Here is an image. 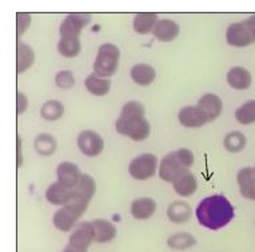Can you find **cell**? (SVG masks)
<instances>
[{
	"instance_id": "23",
	"label": "cell",
	"mask_w": 255,
	"mask_h": 252,
	"mask_svg": "<svg viewBox=\"0 0 255 252\" xmlns=\"http://www.w3.org/2000/svg\"><path fill=\"white\" fill-rule=\"evenodd\" d=\"M167 216L172 223H186L191 218V207L184 202H174L168 207Z\"/></svg>"
},
{
	"instance_id": "5",
	"label": "cell",
	"mask_w": 255,
	"mask_h": 252,
	"mask_svg": "<svg viewBox=\"0 0 255 252\" xmlns=\"http://www.w3.org/2000/svg\"><path fill=\"white\" fill-rule=\"evenodd\" d=\"M226 40L229 46L243 48L255 43V30L246 21H239L227 27Z\"/></svg>"
},
{
	"instance_id": "38",
	"label": "cell",
	"mask_w": 255,
	"mask_h": 252,
	"mask_svg": "<svg viewBox=\"0 0 255 252\" xmlns=\"http://www.w3.org/2000/svg\"><path fill=\"white\" fill-rule=\"evenodd\" d=\"M16 164L17 167H20L23 164V155H21V139L17 136L16 139Z\"/></svg>"
},
{
	"instance_id": "20",
	"label": "cell",
	"mask_w": 255,
	"mask_h": 252,
	"mask_svg": "<svg viewBox=\"0 0 255 252\" xmlns=\"http://www.w3.org/2000/svg\"><path fill=\"white\" fill-rule=\"evenodd\" d=\"M156 78V71L148 64L140 63L131 68V79L139 85H150Z\"/></svg>"
},
{
	"instance_id": "28",
	"label": "cell",
	"mask_w": 255,
	"mask_h": 252,
	"mask_svg": "<svg viewBox=\"0 0 255 252\" xmlns=\"http://www.w3.org/2000/svg\"><path fill=\"white\" fill-rule=\"evenodd\" d=\"M246 136L239 132V131H233V132H229V134L225 136L223 139V146L229 152H241L242 150H245L246 147Z\"/></svg>"
},
{
	"instance_id": "21",
	"label": "cell",
	"mask_w": 255,
	"mask_h": 252,
	"mask_svg": "<svg viewBox=\"0 0 255 252\" xmlns=\"http://www.w3.org/2000/svg\"><path fill=\"white\" fill-rule=\"evenodd\" d=\"M86 88L88 89V92H91L95 96H105L110 92L111 88V80L106 79V78H101L97 74H91L88 76L86 82H84Z\"/></svg>"
},
{
	"instance_id": "12",
	"label": "cell",
	"mask_w": 255,
	"mask_h": 252,
	"mask_svg": "<svg viewBox=\"0 0 255 252\" xmlns=\"http://www.w3.org/2000/svg\"><path fill=\"white\" fill-rule=\"evenodd\" d=\"M239 192L245 199L255 202V171L254 167H245L237 175Z\"/></svg>"
},
{
	"instance_id": "6",
	"label": "cell",
	"mask_w": 255,
	"mask_h": 252,
	"mask_svg": "<svg viewBox=\"0 0 255 252\" xmlns=\"http://www.w3.org/2000/svg\"><path fill=\"white\" fill-rule=\"evenodd\" d=\"M158 158L152 154H142L130 163L128 172L136 180H146L156 173Z\"/></svg>"
},
{
	"instance_id": "29",
	"label": "cell",
	"mask_w": 255,
	"mask_h": 252,
	"mask_svg": "<svg viewBox=\"0 0 255 252\" xmlns=\"http://www.w3.org/2000/svg\"><path fill=\"white\" fill-rule=\"evenodd\" d=\"M64 114V105L59 100H48L42 105L40 115L43 119H46L48 122H55L59 120Z\"/></svg>"
},
{
	"instance_id": "4",
	"label": "cell",
	"mask_w": 255,
	"mask_h": 252,
	"mask_svg": "<svg viewBox=\"0 0 255 252\" xmlns=\"http://www.w3.org/2000/svg\"><path fill=\"white\" fill-rule=\"evenodd\" d=\"M190 172V168L183 163V160L180 159L178 151L170 152L160 160L159 164V177L162 180L167 183H175L179 180L180 177Z\"/></svg>"
},
{
	"instance_id": "27",
	"label": "cell",
	"mask_w": 255,
	"mask_h": 252,
	"mask_svg": "<svg viewBox=\"0 0 255 252\" xmlns=\"http://www.w3.org/2000/svg\"><path fill=\"white\" fill-rule=\"evenodd\" d=\"M34 147H35V151L38 152L39 155L50 156L56 151L58 142H56V139H55L52 135L42 134L35 139Z\"/></svg>"
},
{
	"instance_id": "37",
	"label": "cell",
	"mask_w": 255,
	"mask_h": 252,
	"mask_svg": "<svg viewBox=\"0 0 255 252\" xmlns=\"http://www.w3.org/2000/svg\"><path fill=\"white\" fill-rule=\"evenodd\" d=\"M178 154H179L180 159L183 160V163L187 166L188 168L193 167L194 164V154L187 148H179L178 150Z\"/></svg>"
},
{
	"instance_id": "16",
	"label": "cell",
	"mask_w": 255,
	"mask_h": 252,
	"mask_svg": "<svg viewBox=\"0 0 255 252\" xmlns=\"http://www.w3.org/2000/svg\"><path fill=\"white\" fill-rule=\"evenodd\" d=\"M92 228H94V236L97 243H109L115 239L117 236V228L113 224L103 219H97L91 222Z\"/></svg>"
},
{
	"instance_id": "22",
	"label": "cell",
	"mask_w": 255,
	"mask_h": 252,
	"mask_svg": "<svg viewBox=\"0 0 255 252\" xmlns=\"http://www.w3.org/2000/svg\"><path fill=\"white\" fill-rule=\"evenodd\" d=\"M78 216L74 215L71 211H68L67 208H60L55 212L54 219H52V222H54L55 228H58L59 231L63 232H68L71 231L74 226H75V223L78 222Z\"/></svg>"
},
{
	"instance_id": "3",
	"label": "cell",
	"mask_w": 255,
	"mask_h": 252,
	"mask_svg": "<svg viewBox=\"0 0 255 252\" xmlns=\"http://www.w3.org/2000/svg\"><path fill=\"white\" fill-rule=\"evenodd\" d=\"M121 51L113 43H105L98 50L97 59L94 62V74L101 78H110L118 71Z\"/></svg>"
},
{
	"instance_id": "18",
	"label": "cell",
	"mask_w": 255,
	"mask_h": 252,
	"mask_svg": "<svg viewBox=\"0 0 255 252\" xmlns=\"http://www.w3.org/2000/svg\"><path fill=\"white\" fill-rule=\"evenodd\" d=\"M35 60L34 50L23 42H17L16 47V71L17 74L27 71Z\"/></svg>"
},
{
	"instance_id": "24",
	"label": "cell",
	"mask_w": 255,
	"mask_h": 252,
	"mask_svg": "<svg viewBox=\"0 0 255 252\" xmlns=\"http://www.w3.org/2000/svg\"><path fill=\"white\" fill-rule=\"evenodd\" d=\"M80 50H82V44L79 38L66 36V38H60L58 43L59 54L64 58H75L80 54Z\"/></svg>"
},
{
	"instance_id": "11",
	"label": "cell",
	"mask_w": 255,
	"mask_h": 252,
	"mask_svg": "<svg viewBox=\"0 0 255 252\" xmlns=\"http://www.w3.org/2000/svg\"><path fill=\"white\" fill-rule=\"evenodd\" d=\"M56 176L58 181L62 185H64L67 189H74L79 181L82 173H80L79 167L71 162H63L56 168Z\"/></svg>"
},
{
	"instance_id": "25",
	"label": "cell",
	"mask_w": 255,
	"mask_h": 252,
	"mask_svg": "<svg viewBox=\"0 0 255 252\" xmlns=\"http://www.w3.org/2000/svg\"><path fill=\"white\" fill-rule=\"evenodd\" d=\"M197 177L194 176L191 172H187L180 177L179 180H176L174 183V189L179 196H191L197 191Z\"/></svg>"
},
{
	"instance_id": "2",
	"label": "cell",
	"mask_w": 255,
	"mask_h": 252,
	"mask_svg": "<svg viewBox=\"0 0 255 252\" xmlns=\"http://www.w3.org/2000/svg\"><path fill=\"white\" fill-rule=\"evenodd\" d=\"M146 111L142 103L128 101L123 105L119 118L115 122L117 132L128 136L135 142H142L150 136V123L144 116Z\"/></svg>"
},
{
	"instance_id": "31",
	"label": "cell",
	"mask_w": 255,
	"mask_h": 252,
	"mask_svg": "<svg viewBox=\"0 0 255 252\" xmlns=\"http://www.w3.org/2000/svg\"><path fill=\"white\" fill-rule=\"evenodd\" d=\"M197 244V240L191 234L187 232H179L168 238L167 246L172 250H187V248L194 247Z\"/></svg>"
},
{
	"instance_id": "32",
	"label": "cell",
	"mask_w": 255,
	"mask_h": 252,
	"mask_svg": "<svg viewBox=\"0 0 255 252\" xmlns=\"http://www.w3.org/2000/svg\"><path fill=\"white\" fill-rule=\"evenodd\" d=\"M235 119L243 126H249V124L255 123V100H249L241 105L235 111Z\"/></svg>"
},
{
	"instance_id": "40",
	"label": "cell",
	"mask_w": 255,
	"mask_h": 252,
	"mask_svg": "<svg viewBox=\"0 0 255 252\" xmlns=\"http://www.w3.org/2000/svg\"><path fill=\"white\" fill-rule=\"evenodd\" d=\"M254 171H255V167H254Z\"/></svg>"
},
{
	"instance_id": "9",
	"label": "cell",
	"mask_w": 255,
	"mask_h": 252,
	"mask_svg": "<svg viewBox=\"0 0 255 252\" xmlns=\"http://www.w3.org/2000/svg\"><path fill=\"white\" fill-rule=\"evenodd\" d=\"M92 242H95V236H94V228H92L91 222H83L79 223L74 228V231L70 235L68 246L79 248V250H88Z\"/></svg>"
},
{
	"instance_id": "7",
	"label": "cell",
	"mask_w": 255,
	"mask_h": 252,
	"mask_svg": "<svg viewBox=\"0 0 255 252\" xmlns=\"http://www.w3.org/2000/svg\"><path fill=\"white\" fill-rule=\"evenodd\" d=\"M78 147L86 156L94 158L101 155L105 150V140L94 131H83L78 136Z\"/></svg>"
},
{
	"instance_id": "10",
	"label": "cell",
	"mask_w": 255,
	"mask_h": 252,
	"mask_svg": "<svg viewBox=\"0 0 255 252\" xmlns=\"http://www.w3.org/2000/svg\"><path fill=\"white\" fill-rule=\"evenodd\" d=\"M178 120L182 126L187 128H198L209 123L207 115L199 105H187L180 109L178 114Z\"/></svg>"
},
{
	"instance_id": "19",
	"label": "cell",
	"mask_w": 255,
	"mask_h": 252,
	"mask_svg": "<svg viewBox=\"0 0 255 252\" xmlns=\"http://www.w3.org/2000/svg\"><path fill=\"white\" fill-rule=\"evenodd\" d=\"M70 195H71V189H67L59 181L52 183L46 191L47 202L54 206H66V203L70 199Z\"/></svg>"
},
{
	"instance_id": "13",
	"label": "cell",
	"mask_w": 255,
	"mask_h": 252,
	"mask_svg": "<svg viewBox=\"0 0 255 252\" xmlns=\"http://www.w3.org/2000/svg\"><path fill=\"white\" fill-rule=\"evenodd\" d=\"M198 105L201 107L205 114L209 118V122H214L215 119L221 116L222 109H223V103L222 99L215 93H206L198 100Z\"/></svg>"
},
{
	"instance_id": "36",
	"label": "cell",
	"mask_w": 255,
	"mask_h": 252,
	"mask_svg": "<svg viewBox=\"0 0 255 252\" xmlns=\"http://www.w3.org/2000/svg\"><path fill=\"white\" fill-rule=\"evenodd\" d=\"M28 108V97L25 96L24 93L17 92L16 95V112L17 115L24 114Z\"/></svg>"
},
{
	"instance_id": "26",
	"label": "cell",
	"mask_w": 255,
	"mask_h": 252,
	"mask_svg": "<svg viewBox=\"0 0 255 252\" xmlns=\"http://www.w3.org/2000/svg\"><path fill=\"white\" fill-rule=\"evenodd\" d=\"M158 16L155 13H139L134 19V30L140 35H146L154 31L158 23Z\"/></svg>"
},
{
	"instance_id": "17",
	"label": "cell",
	"mask_w": 255,
	"mask_h": 252,
	"mask_svg": "<svg viewBox=\"0 0 255 252\" xmlns=\"http://www.w3.org/2000/svg\"><path fill=\"white\" fill-rule=\"evenodd\" d=\"M156 210V203L151 198H139L131 204V214L138 220L151 218Z\"/></svg>"
},
{
	"instance_id": "35",
	"label": "cell",
	"mask_w": 255,
	"mask_h": 252,
	"mask_svg": "<svg viewBox=\"0 0 255 252\" xmlns=\"http://www.w3.org/2000/svg\"><path fill=\"white\" fill-rule=\"evenodd\" d=\"M31 24V15L28 13H17L16 16V35L21 36Z\"/></svg>"
},
{
	"instance_id": "1",
	"label": "cell",
	"mask_w": 255,
	"mask_h": 252,
	"mask_svg": "<svg viewBox=\"0 0 255 252\" xmlns=\"http://www.w3.org/2000/svg\"><path fill=\"white\" fill-rule=\"evenodd\" d=\"M195 214L201 226L211 231H218L234 219L235 211L226 196L217 193L203 199L198 204Z\"/></svg>"
},
{
	"instance_id": "39",
	"label": "cell",
	"mask_w": 255,
	"mask_h": 252,
	"mask_svg": "<svg viewBox=\"0 0 255 252\" xmlns=\"http://www.w3.org/2000/svg\"><path fill=\"white\" fill-rule=\"evenodd\" d=\"M63 252H87V250H79V248L71 247V246H67V247L63 250Z\"/></svg>"
},
{
	"instance_id": "34",
	"label": "cell",
	"mask_w": 255,
	"mask_h": 252,
	"mask_svg": "<svg viewBox=\"0 0 255 252\" xmlns=\"http://www.w3.org/2000/svg\"><path fill=\"white\" fill-rule=\"evenodd\" d=\"M55 83L58 85L59 88L62 89H70L75 85V78L74 74L68 70L58 72V75L55 76Z\"/></svg>"
},
{
	"instance_id": "30",
	"label": "cell",
	"mask_w": 255,
	"mask_h": 252,
	"mask_svg": "<svg viewBox=\"0 0 255 252\" xmlns=\"http://www.w3.org/2000/svg\"><path fill=\"white\" fill-rule=\"evenodd\" d=\"M88 203H90V199L84 198L79 193H76L75 191L71 189V195H70V199L68 202L66 203V206H63L64 208H67L68 211H71L72 214L76 215L78 218H80L82 215L86 212L88 207Z\"/></svg>"
},
{
	"instance_id": "33",
	"label": "cell",
	"mask_w": 255,
	"mask_h": 252,
	"mask_svg": "<svg viewBox=\"0 0 255 252\" xmlns=\"http://www.w3.org/2000/svg\"><path fill=\"white\" fill-rule=\"evenodd\" d=\"M72 191H75L76 193H79V195H82L84 198L91 200L94 198V195H95V191H97V184H95V180L90 175L82 173L78 184H76V187Z\"/></svg>"
},
{
	"instance_id": "8",
	"label": "cell",
	"mask_w": 255,
	"mask_h": 252,
	"mask_svg": "<svg viewBox=\"0 0 255 252\" xmlns=\"http://www.w3.org/2000/svg\"><path fill=\"white\" fill-rule=\"evenodd\" d=\"M91 16L87 13H72L66 16V19L62 21L60 25V36H71V38H79L82 31L86 25L90 23Z\"/></svg>"
},
{
	"instance_id": "14",
	"label": "cell",
	"mask_w": 255,
	"mask_h": 252,
	"mask_svg": "<svg viewBox=\"0 0 255 252\" xmlns=\"http://www.w3.org/2000/svg\"><path fill=\"white\" fill-rule=\"evenodd\" d=\"M226 79L231 88L237 89V91L250 88L251 83H253L251 74L245 67L231 68L230 71L227 72Z\"/></svg>"
},
{
	"instance_id": "15",
	"label": "cell",
	"mask_w": 255,
	"mask_h": 252,
	"mask_svg": "<svg viewBox=\"0 0 255 252\" xmlns=\"http://www.w3.org/2000/svg\"><path fill=\"white\" fill-rule=\"evenodd\" d=\"M152 34L160 42H172L179 35V25L170 19H160L155 25Z\"/></svg>"
}]
</instances>
